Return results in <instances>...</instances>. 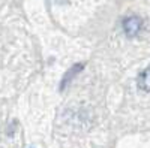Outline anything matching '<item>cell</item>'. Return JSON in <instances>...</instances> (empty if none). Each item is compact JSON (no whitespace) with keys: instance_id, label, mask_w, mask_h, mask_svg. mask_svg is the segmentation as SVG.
I'll list each match as a JSON object with an SVG mask.
<instances>
[{"instance_id":"cell-3","label":"cell","mask_w":150,"mask_h":148,"mask_svg":"<svg viewBox=\"0 0 150 148\" xmlns=\"http://www.w3.org/2000/svg\"><path fill=\"white\" fill-rule=\"evenodd\" d=\"M81 69H83V65H75V66H72V69H71V70H68V72H66V75L63 76V81H62V84H60V88L63 90V88L66 87V85H68V82H69L75 75H77V73H78Z\"/></svg>"},{"instance_id":"cell-2","label":"cell","mask_w":150,"mask_h":148,"mask_svg":"<svg viewBox=\"0 0 150 148\" xmlns=\"http://www.w3.org/2000/svg\"><path fill=\"white\" fill-rule=\"evenodd\" d=\"M137 84H138V88H140V90H143V91H150V67L144 69L140 75H138Z\"/></svg>"},{"instance_id":"cell-1","label":"cell","mask_w":150,"mask_h":148,"mask_svg":"<svg viewBox=\"0 0 150 148\" xmlns=\"http://www.w3.org/2000/svg\"><path fill=\"white\" fill-rule=\"evenodd\" d=\"M141 27H143V21L140 17L132 15V17H128L123 20V30L128 38H135L140 33Z\"/></svg>"}]
</instances>
